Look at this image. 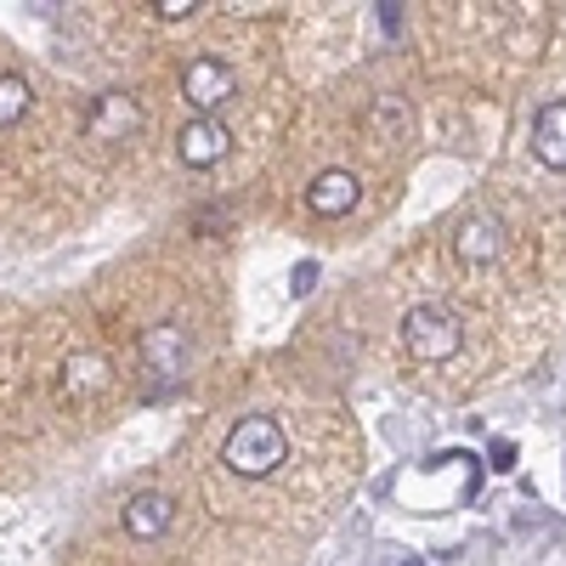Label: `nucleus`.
<instances>
[{"label":"nucleus","instance_id":"f257e3e1","mask_svg":"<svg viewBox=\"0 0 566 566\" xmlns=\"http://www.w3.org/2000/svg\"><path fill=\"white\" fill-rule=\"evenodd\" d=\"M283 453H290V437H283V424L266 419V413H250L232 424V437L221 448V464L232 470V476H272V470L283 464Z\"/></svg>","mask_w":566,"mask_h":566},{"label":"nucleus","instance_id":"2eb2a0df","mask_svg":"<svg viewBox=\"0 0 566 566\" xmlns=\"http://www.w3.org/2000/svg\"><path fill=\"white\" fill-rule=\"evenodd\" d=\"M374 12H380L386 29H402V7H374Z\"/></svg>","mask_w":566,"mask_h":566},{"label":"nucleus","instance_id":"f03ea898","mask_svg":"<svg viewBox=\"0 0 566 566\" xmlns=\"http://www.w3.org/2000/svg\"><path fill=\"white\" fill-rule=\"evenodd\" d=\"M402 346L419 357V363H448L459 346H464V328L448 306H413L402 317Z\"/></svg>","mask_w":566,"mask_h":566},{"label":"nucleus","instance_id":"6e6552de","mask_svg":"<svg viewBox=\"0 0 566 566\" xmlns=\"http://www.w3.org/2000/svg\"><path fill=\"white\" fill-rule=\"evenodd\" d=\"M170 515H176V499L159 493V488H148V493H136L125 504V533L142 538V544H154L159 533H170Z\"/></svg>","mask_w":566,"mask_h":566},{"label":"nucleus","instance_id":"0eeeda50","mask_svg":"<svg viewBox=\"0 0 566 566\" xmlns=\"http://www.w3.org/2000/svg\"><path fill=\"white\" fill-rule=\"evenodd\" d=\"M136 125H142V108H136L130 91H103V97L91 103V114H85V130L97 142H114V136H125Z\"/></svg>","mask_w":566,"mask_h":566},{"label":"nucleus","instance_id":"f8f14e48","mask_svg":"<svg viewBox=\"0 0 566 566\" xmlns=\"http://www.w3.org/2000/svg\"><path fill=\"white\" fill-rule=\"evenodd\" d=\"M290 290H295V295H312V290H317V261H301V266L290 272Z\"/></svg>","mask_w":566,"mask_h":566},{"label":"nucleus","instance_id":"9b49d317","mask_svg":"<svg viewBox=\"0 0 566 566\" xmlns=\"http://www.w3.org/2000/svg\"><path fill=\"white\" fill-rule=\"evenodd\" d=\"M29 80L23 74H0V130H12L23 114H29Z\"/></svg>","mask_w":566,"mask_h":566},{"label":"nucleus","instance_id":"dca6fc26","mask_svg":"<svg viewBox=\"0 0 566 566\" xmlns=\"http://www.w3.org/2000/svg\"><path fill=\"white\" fill-rule=\"evenodd\" d=\"M402 566H424V560H402Z\"/></svg>","mask_w":566,"mask_h":566},{"label":"nucleus","instance_id":"20e7f679","mask_svg":"<svg viewBox=\"0 0 566 566\" xmlns=\"http://www.w3.org/2000/svg\"><path fill=\"white\" fill-rule=\"evenodd\" d=\"M357 199H363V187H357V176H352V170H317V176H312V187H306V210H312V216H323V221L352 216V210H357Z\"/></svg>","mask_w":566,"mask_h":566},{"label":"nucleus","instance_id":"1a4fd4ad","mask_svg":"<svg viewBox=\"0 0 566 566\" xmlns=\"http://www.w3.org/2000/svg\"><path fill=\"white\" fill-rule=\"evenodd\" d=\"M533 154L544 170H566V103H544L533 114Z\"/></svg>","mask_w":566,"mask_h":566},{"label":"nucleus","instance_id":"9d476101","mask_svg":"<svg viewBox=\"0 0 566 566\" xmlns=\"http://www.w3.org/2000/svg\"><path fill=\"white\" fill-rule=\"evenodd\" d=\"M103 386H108V357H97V352L69 357V368H63V391H69V397H80V391H103Z\"/></svg>","mask_w":566,"mask_h":566},{"label":"nucleus","instance_id":"39448f33","mask_svg":"<svg viewBox=\"0 0 566 566\" xmlns=\"http://www.w3.org/2000/svg\"><path fill=\"white\" fill-rule=\"evenodd\" d=\"M227 148H232V136H227V125H221V119H187V125H181V136H176L181 165H193V170L221 165V159H227Z\"/></svg>","mask_w":566,"mask_h":566},{"label":"nucleus","instance_id":"423d86ee","mask_svg":"<svg viewBox=\"0 0 566 566\" xmlns=\"http://www.w3.org/2000/svg\"><path fill=\"white\" fill-rule=\"evenodd\" d=\"M499 250H504V221L499 216H470L453 232V255L464 266H488V261H499Z\"/></svg>","mask_w":566,"mask_h":566},{"label":"nucleus","instance_id":"f3484780","mask_svg":"<svg viewBox=\"0 0 566 566\" xmlns=\"http://www.w3.org/2000/svg\"><path fill=\"white\" fill-rule=\"evenodd\" d=\"M335 566H346V560H335Z\"/></svg>","mask_w":566,"mask_h":566},{"label":"nucleus","instance_id":"7ed1b4c3","mask_svg":"<svg viewBox=\"0 0 566 566\" xmlns=\"http://www.w3.org/2000/svg\"><path fill=\"white\" fill-rule=\"evenodd\" d=\"M181 91H187V103L199 108V119H216L221 103L239 97V74H232L227 57H193L181 69Z\"/></svg>","mask_w":566,"mask_h":566},{"label":"nucleus","instance_id":"ddd939ff","mask_svg":"<svg viewBox=\"0 0 566 566\" xmlns=\"http://www.w3.org/2000/svg\"><path fill=\"white\" fill-rule=\"evenodd\" d=\"M154 12H159V18H193L199 0H154Z\"/></svg>","mask_w":566,"mask_h":566},{"label":"nucleus","instance_id":"4468645a","mask_svg":"<svg viewBox=\"0 0 566 566\" xmlns=\"http://www.w3.org/2000/svg\"><path fill=\"white\" fill-rule=\"evenodd\" d=\"M493 459H499L493 470H515V448L510 442H493Z\"/></svg>","mask_w":566,"mask_h":566}]
</instances>
